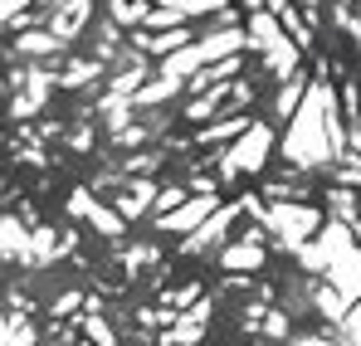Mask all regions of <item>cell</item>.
I'll use <instances>...</instances> for the list:
<instances>
[{
	"label": "cell",
	"mask_w": 361,
	"mask_h": 346,
	"mask_svg": "<svg viewBox=\"0 0 361 346\" xmlns=\"http://www.w3.org/2000/svg\"><path fill=\"white\" fill-rule=\"evenodd\" d=\"M269 225L283 234V249H298L302 239L322 225V215H317L312 205H279V210L269 215Z\"/></svg>",
	"instance_id": "cell-1"
},
{
	"label": "cell",
	"mask_w": 361,
	"mask_h": 346,
	"mask_svg": "<svg viewBox=\"0 0 361 346\" xmlns=\"http://www.w3.org/2000/svg\"><path fill=\"white\" fill-rule=\"evenodd\" d=\"M342 249H352V230H342V225H332V230L322 234L317 244H307V239H302V244L293 249V254H298V259L307 264V268H317V273H322V268H327V264H332V259H337Z\"/></svg>",
	"instance_id": "cell-2"
},
{
	"label": "cell",
	"mask_w": 361,
	"mask_h": 346,
	"mask_svg": "<svg viewBox=\"0 0 361 346\" xmlns=\"http://www.w3.org/2000/svg\"><path fill=\"white\" fill-rule=\"evenodd\" d=\"M322 273H327V283L342 292L347 302H352V297H361V244L342 249V254H337V259H332Z\"/></svg>",
	"instance_id": "cell-3"
},
{
	"label": "cell",
	"mask_w": 361,
	"mask_h": 346,
	"mask_svg": "<svg viewBox=\"0 0 361 346\" xmlns=\"http://www.w3.org/2000/svg\"><path fill=\"white\" fill-rule=\"evenodd\" d=\"M264 152H269V132H264V127H254V132L244 137L240 147L225 156V175H235V171H259Z\"/></svg>",
	"instance_id": "cell-4"
},
{
	"label": "cell",
	"mask_w": 361,
	"mask_h": 346,
	"mask_svg": "<svg viewBox=\"0 0 361 346\" xmlns=\"http://www.w3.org/2000/svg\"><path fill=\"white\" fill-rule=\"evenodd\" d=\"M235 215H240V205H230V210H225V215H215V220L205 215V220H200L195 230L185 234V244H180V249H185V254H200V249H210V244H215L220 234L230 230V220H235Z\"/></svg>",
	"instance_id": "cell-5"
},
{
	"label": "cell",
	"mask_w": 361,
	"mask_h": 346,
	"mask_svg": "<svg viewBox=\"0 0 361 346\" xmlns=\"http://www.w3.org/2000/svg\"><path fill=\"white\" fill-rule=\"evenodd\" d=\"M205 215H215V200L210 195H200V200H185L180 210H166V220H161V230H176V234H190Z\"/></svg>",
	"instance_id": "cell-6"
},
{
	"label": "cell",
	"mask_w": 361,
	"mask_h": 346,
	"mask_svg": "<svg viewBox=\"0 0 361 346\" xmlns=\"http://www.w3.org/2000/svg\"><path fill=\"white\" fill-rule=\"evenodd\" d=\"M68 210H73V215H88V220H93V225H98L103 234H118V230H122V215H118V210H103V205H98L88 190H78Z\"/></svg>",
	"instance_id": "cell-7"
},
{
	"label": "cell",
	"mask_w": 361,
	"mask_h": 346,
	"mask_svg": "<svg viewBox=\"0 0 361 346\" xmlns=\"http://www.w3.org/2000/svg\"><path fill=\"white\" fill-rule=\"evenodd\" d=\"M220 259H225V268H259V264H264V244H259V234H254V239H244V244H230Z\"/></svg>",
	"instance_id": "cell-8"
},
{
	"label": "cell",
	"mask_w": 361,
	"mask_h": 346,
	"mask_svg": "<svg viewBox=\"0 0 361 346\" xmlns=\"http://www.w3.org/2000/svg\"><path fill=\"white\" fill-rule=\"evenodd\" d=\"M312 302H317V312H322L327 322H342V312H347V297L332 288V283H317V288H312Z\"/></svg>",
	"instance_id": "cell-9"
},
{
	"label": "cell",
	"mask_w": 361,
	"mask_h": 346,
	"mask_svg": "<svg viewBox=\"0 0 361 346\" xmlns=\"http://www.w3.org/2000/svg\"><path fill=\"white\" fill-rule=\"evenodd\" d=\"M342 346H361V297H352L347 302V312H342Z\"/></svg>",
	"instance_id": "cell-10"
},
{
	"label": "cell",
	"mask_w": 361,
	"mask_h": 346,
	"mask_svg": "<svg viewBox=\"0 0 361 346\" xmlns=\"http://www.w3.org/2000/svg\"><path fill=\"white\" fill-rule=\"evenodd\" d=\"M244 35H215V39H205V44H195V54H200V63L205 58H225L230 49H240Z\"/></svg>",
	"instance_id": "cell-11"
},
{
	"label": "cell",
	"mask_w": 361,
	"mask_h": 346,
	"mask_svg": "<svg viewBox=\"0 0 361 346\" xmlns=\"http://www.w3.org/2000/svg\"><path fill=\"white\" fill-rule=\"evenodd\" d=\"M83 332H88V342H93V346H113V332H108L103 317H83Z\"/></svg>",
	"instance_id": "cell-12"
},
{
	"label": "cell",
	"mask_w": 361,
	"mask_h": 346,
	"mask_svg": "<svg viewBox=\"0 0 361 346\" xmlns=\"http://www.w3.org/2000/svg\"><path fill=\"white\" fill-rule=\"evenodd\" d=\"M190 297H195V288H180V292H166V302H171V307H185V302H190Z\"/></svg>",
	"instance_id": "cell-13"
},
{
	"label": "cell",
	"mask_w": 361,
	"mask_h": 346,
	"mask_svg": "<svg viewBox=\"0 0 361 346\" xmlns=\"http://www.w3.org/2000/svg\"><path fill=\"white\" fill-rule=\"evenodd\" d=\"M269 332H274V337H283V332H288V317H283V312H274V317H269Z\"/></svg>",
	"instance_id": "cell-14"
},
{
	"label": "cell",
	"mask_w": 361,
	"mask_h": 346,
	"mask_svg": "<svg viewBox=\"0 0 361 346\" xmlns=\"http://www.w3.org/2000/svg\"><path fill=\"white\" fill-rule=\"evenodd\" d=\"M342 180H352V185H361V166H352V171H342Z\"/></svg>",
	"instance_id": "cell-15"
},
{
	"label": "cell",
	"mask_w": 361,
	"mask_h": 346,
	"mask_svg": "<svg viewBox=\"0 0 361 346\" xmlns=\"http://www.w3.org/2000/svg\"><path fill=\"white\" fill-rule=\"evenodd\" d=\"M302 346H332V342H322V337H312V342H302Z\"/></svg>",
	"instance_id": "cell-16"
}]
</instances>
